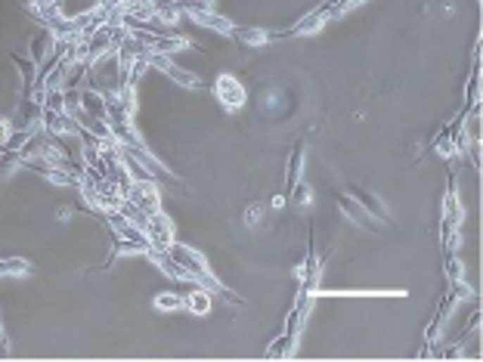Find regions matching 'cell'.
<instances>
[{"mask_svg":"<svg viewBox=\"0 0 483 362\" xmlns=\"http://www.w3.org/2000/svg\"><path fill=\"white\" fill-rule=\"evenodd\" d=\"M477 90H480V75H477V68H474V75H471L468 87H465V102H468V108H471V106H477Z\"/></svg>","mask_w":483,"mask_h":362,"instance_id":"25","label":"cell"},{"mask_svg":"<svg viewBox=\"0 0 483 362\" xmlns=\"http://www.w3.org/2000/svg\"><path fill=\"white\" fill-rule=\"evenodd\" d=\"M449 285H453V297H456V301H474V288L465 279H456V282H449Z\"/></svg>","mask_w":483,"mask_h":362,"instance_id":"24","label":"cell"},{"mask_svg":"<svg viewBox=\"0 0 483 362\" xmlns=\"http://www.w3.org/2000/svg\"><path fill=\"white\" fill-rule=\"evenodd\" d=\"M446 275H449V282L465 279V266H462V261L456 257V251H453V254H446Z\"/></svg>","mask_w":483,"mask_h":362,"instance_id":"23","label":"cell"},{"mask_svg":"<svg viewBox=\"0 0 483 362\" xmlns=\"http://www.w3.org/2000/svg\"><path fill=\"white\" fill-rule=\"evenodd\" d=\"M232 37H239L245 46H263V44H270V35L263 28H236V31H232Z\"/></svg>","mask_w":483,"mask_h":362,"instance_id":"14","label":"cell"},{"mask_svg":"<svg viewBox=\"0 0 483 362\" xmlns=\"http://www.w3.org/2000/svg\"><path fill=\"white\" fill-rule=\"evenodd\" d=\"M77 106H81L84 115L99 118V121H106V115H108V106H106L103 90H81V96H77Z\"/></svg>","mask_w":483,"mask_h":362,"instance_id":"7","label":"cell"},{"mask_svg":"<svg viewBox=\"0 0 483 362\" xmlns=\"http://www.w3.org/2000/svg\"><path fill=\"white\" fill-rule=\"evenodd\" d=\"M155 310H161V313L183 310V297H180V294H170V291H165V294L155 297Z\"/></svg>","mask_w":483,"mask_h":362,"instance_id":"18","label":"cell"},{"mask_svg":"<svg viewBox=\"0 0 483 362\" xmlns=\"http://www.w3.org/2000/svg\"><path fill=\"white\" fill-rule=\"evenodd\" d=\"M338 208H341V214H344L347 220H353V223L360 226V230H375L378 220L372 217L369 211H365L363 204L353 199V195H338Z\"/></svg>","mask_w":483,"mask_h":362,"instance_id":"5","label":"cell"},{"mask_svg":"<svg viewBox=\"0 0 483 362\" xmlns=\"http://www.w3.org/2000/svg\"><path fill=\"white\" fill-rule=\"evenodd\" d=\"M211 291H205V288H196V291H189V294L183 297V306L186 310L192 313V316H208V313H211Z\"/></svg>","mask_w":483,"mask_h":362,"instance_id":"11","label":"cell"},{"mask_svg":"<svg viewBox=\"0 0 483 362\" xmlns=\"http://www.w3.org/2000/svg\"><path fill=\"white\" fill-rule=\"evenodd\" d=\"M124 199L134 204V208L143 211L146 217L155 214V211H161V195H158V186H155V180H130Z\"/></svg>","mask_w":483,"mask_h":362,"instance_id":"1","label":"cell"},{"mask_svg":"<svg viewBox=\"0 0 483 362\" xmlns=\"http://www.w3.org/2000/svg\"><path fill=\"white\" fill-rule=\"evenodd\" d=\"M332 19V13H329V6H316L313 13H307L303 19L298 22V25L291 28V35H316V31H322L325 28V22Z\"/></svg>","mask_w":483,"mask_h":362,"instance_id":"8","label":"cell"},{"mask_svg":"<svg viewBox=\"0 0 483 362\" xmlns=\"http://www.w3.org/2000/svg\"><path fill=\"white\" fill-rule=\"evenodd\" d=\"M28 270L31 263L22 257H0V275H25Z\"/></svg>","mask_w":483,"mask_h":362,"instance_id":"15","label":"cell"},{"mask_svg":"<svg viewBox=\"0 0 483 362\" xmlns=\"http://www.w3.org/2000/svg\"><path fill=\"white\" fill-rule=\"evenodd\" d=\"M214 96H217V102H220L223 108H227V112H239V108L245 106V99H248V90L242 87L239 77L220 75L214 81Z\"/></svg>","mask_w":483,"mask_h":362,"instance_id":"2","label":"cell"},{"mask_svg":"<svg viewBox=\"0 0 483 362\" xmlns=\"http://www.w3.org/2000/svg\"><path fill=\"white\" fill-rule=\"evenodd\" d=\"M186 15H189V19L196 22V25L208 28V31H217V35L232 37V31H236V25H232L227 15H220V13H214V10H189Z\"/></svg>","mask_w":483,"mask_h":362,"instance_id":"4","label":"cell"},{"mask_svg":"<svg viewBox=\"0 0 483 362\" xmlns=\"http://www.w3.org/2000/svg\"><path fill=\"white\" fill-rule=\"evenodd\" d=\"M288 199H291L294 204H301V208H307V204L313 201V189H310V183H303V180H298V183L288 189Z\"/></svg>","mask_w":483,"mask_h":362,"instance_id":"17","label":"cell"},{"mask_svg":"<svg viewBox=\"0 0 483 362\" xmlns=\"http://www.w3.org/2000/svg\"><path fill=\"white\" fill-rule=\"evenodd\" d=\"M115 254H124V257H130V254H146V248L137 245V242H127V239H118V235H115Z\"/></svg>","mask_w":483,"mask_h":362,"instance_id":"21","label":"cell"},{"mask_svg":"<svg viewBox=\"0 0 483 362\" xmlns=\"http://www.w3.org/2000/svg\"><path fill=\"white\" fill-rule=\"evenodd\" d=\"M13 133H15V127L4 118V121H0V149H6V143L13 139Z\"/></svg>","mask_w":483,"mask_h":362,"instance_id":"27","label":"cell"},{"mask_svg":"<svg viewBox=\"0 0 483 362\" xmlns=\"http://www.w3.org/2000/svg\"><path fill=\"white\" fill-rule=\"evenodd\" d=\"M53 50H56V37H53V31H50V28H44L41 35H37L34 41H31V50H28L31 56H28V59L41 65V62L46 59V53H53Z\"/></svg>","mask_w":483,"mask_h":362,"instance_id":"12","label":"cell"},{"mask_svg":"<svg viewBox=\"0 0 483 362\" xmlns=\"http://www.w3.org/2000/svg\"><path fill=\"white\" fill-rule=\"evenodd\" d=\"M301 170H303V149L294 146L291 155H288V168H285V199H288V189L301 180Z\"/></svg>","mask_w":483,"mask_h":362,"instance_id":"13","label":"cell"},{"mask_svg":"<svg viewBox=\"0 0 483 362\" xmlns=\"http://www.w3.org/2000/svg\"><path fill=\"white\" fill-rule=\"evenodd\" d=\"M25 6L44 28H50L53 22H59L62 15H65L62 13V0H25Z\"/></svg>","mask_w":483,"mask_h":362,"instance_id":"6","label":"cell"},{"mask_svg":"<svg viewBox=\"0 0 483 362\" xmlns=\"http://www.w3.org/2000/svg\"><path fill=\"white\" fill-rule=\"evenodd\" d=\"M294 350H298V347H294V344L291 341H288V335H282V337H276V341H272L270 344V347H267V356H291V353Z\"/></svg>","mask_w":483,"mask_h":362,"instance_id":"19","label":"cell"},{"mask_svg":"<svg viewBox=\"0 0 483 362\" xmlns=\"http://www.w3.org/2000/svg\"><path fill=\"white\" fill-rule=\"evenodd\" d=\"M0 335H4V325H0Z\"/></svg>","mask_w":483,"mask_h":362,"instance_id":"28","label":"cell"},{"mask_svg":"<svg viewBox=\"0 0 483 362\" xmlns=\"http://www.w3.org/2000/svg\"><path fill=\"white\" fill-rule=\"evenodd\" d=\"M437 155L440 158H453L456 155V143H453V130L446 127V133H443V137L437 139Z\"/></svg>","mask_w":483,"mask_h":362,"instance_id":"22","label":"cell"},{"mask_svg":"<svg viewBox=\"0 0 483 362\" xmlns=\"http://www.w3.org/2000/svg\"><path fill=\"white\" fill-rule=\"evenodd\" d=\"M263 217V204H251V208L245 211V226H257Z\"/></svg>","mask_w":483,"mask_h":362,"instance_id":"26","label":"cell"},{"mask_svg":"<svg viewBox=\"0 0 483 362\" xmlns=\"http://www.w3.org/2000/svg\"><path fill=\"white\" fill-rule=\"evenodd\" d=\"M180 13H189V10H214V0H170Z\"/></svg>","mask_w":483,"mask_h":362,"instance_id":"20","label":"cell"},{"mask_svg":"<svg viewBox=\"0 0 483 362\" xmlns=\"http://www.w3.org/2000/svg\"><path fill=\"white\" fill-rule=\"evenodd\" d=\"M350 195H353V199L356 201H360L363 204V208L365 211H369V214L372 217H375V220H384V223H387V220H391V211H387L384 208V204H381V199H378V195H372V192H365V189H350Z\"/></svg>","mask_w":483,"mask_h":362,"instance_id":"10","label":"cell"},{"mask_svg":"<svg viewBox=\"0 0 483 362\" xmlns=\"http://www.w3.org/2000/svg\"><path fill=\"white\" fill-rule=\"evenodd\" d=\"M149 261H152L155 266H158V270H161V273H165V275H168V279H180V282H192V275H189V273H186V270H183V266H180V263H177V261H174V257H170V254H168V251H152V254H149Z\"/></svg>","mask_w":483,"mask_h":362,"instance_id":"9","label":"cell"},{"mask_svg":"<svg viewBox=\"0 0 483 362\" xmlns=\"http://www.w3.org/2000/svg\"><path fill=\"white\" fill-rule=\"evenodd\" d=\"M146 235H149V245L152 251H165L170 242H174V220H170L165 211H155V214H149V220H146Z\"/></svg>","mask_w":483,"mask_h":362,"instance_id":"3","label":"cell"},{"mask_svg":"<svg viewBox=\"0 0 483 362\" xmlns=\"http://www.w3.org/2000/svg\"><path fill=\"white\" fill-rule=\"evenodd\" d=\"M13 62H15V68H19L22 81H25V87H31V84L37 81V62H31V59H22L19 53H13Z\"/></svg>","mask_w":483,"mask_h":362,"instance_id":"16","label":"cell"}]
</instances>
